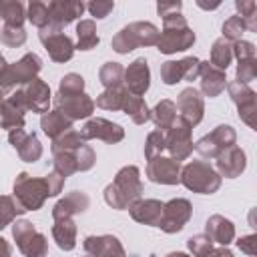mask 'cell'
<instances>
[{
    "label": "cell",
    "mask_w": 257,
    "mask_h": 257,
    "mask_svg": "<svg viewBox=\"0 0 257 257\" xmlns=\"http://www.w3.org/2000/svg\"><path fill=\"white\" fill-rule=\"evenodd\" d=\"M64 177L50 171L44 177H32L26 171L18 173L12 185V197L24 211H38L48 197H56L64 187Z\"/></svg>",
    "instance_id": "cell-1"
},
{
    "label": "cell",
    "mask_w": 257,
    "mask_h": 257,
    "mask_svg": "<svg viewBox=\"0 0 257 257\" xmlns=\"http://www.w3.org/2000/svg\"><path fill=\"white\" fill-rule=\"evenodd\" d=\"M104 203L116 211H124L128 209L135 201L141 199L143 195V181H141V171L135 165H126L122 167L112 183H108L104 187Z\"/></svg>",
    "instance_id": "cell-2"
},
{
    "label": "cell",
    "mask_w": 257,
    "mask_h": 257,
    "mask_svg": "<svg viewBox=\"0 0 257 257\" xmlns=\"http://www.w3.org/2000/svg\"><path fill=\"white\" fill-rule=\"evenodd\" d=\"M195 32L187 24V18L177 12L167 18H163V30L159 32L157 48L163 54H175V52H185L195 44Z\"/></svg>",
    "instance_id": "cell-3"
},
{
    "label": "cell",
    "mask_w": 257,
    "mask_h": 257,
    "mask_svg": "<svg viewBox=\"0 0 257 257\" xmlns=\"http://www.w3.org/2000/svg\"><path fill=\"white\" fill-rule=\"evenodd\" d=\"M40 68H42V60L34 52L24 54L20 60H16L12 64H6L0 70V100L6 98L12 92V88L24 86L26 82L34 80L38 76Z\"/></svg>",
    "instance_id": "cell-4"
},
{
    "label": "cell",
    "mask_w": 257,
    "mask_h": 257,
    "mask_svg": "<svg viewBox=\"0 0 257 257\" xmlns=\"http://www.w3.org/2000/svg\"><path fill=\"white\" fill-rule=\"evenodd\" d=\"M159 28L153 22H131L122 26L110 40V46L118 54H128L139 46H157Z\"/></svg>",
    "instance_id": "cell-5"
},
{
    "label": "cell",
    "mask_w": 257,
    "mask_h": 257,
    "mask_svg": "<svg viewBox=\"0 0 257 257\" xmlns=\"http://www.w3.org/2000/svg\"><path fill=\"white\" fill-rule=\"evenodd\" d=\"M181 183L193 193L213 195L221 187V177L207 161H189L181 167Z\"/></svg>",
    "instance_id": "cell-6"
},
{
    "label": "cell",
    "mask_w": 257,
    "mask_h": 257,
    "mask_svg": "<svg viewBox=\"0 0 257 257\" xmlns=\"http://www.w3.org/2000/svg\"><path fill=\"white\" fill-rule=\"evenodd\" d=\"M12 237L16 241L18 251L24 257H46L48 255V239L44 233L36 231V227L26 221L18 219L12 223Z\"/></svg>",
    "instance_id": "cell-7"
},
{
    "label": "cell",
    "mask_w": 257,
    "mask_h": 257,
    "mask_svg": "<svg viewBox=\"0 0 257 257\" xmlns=\"http://www.w3.org/2000/svg\"><path fill=\"white\" fill-rule=\"evenodd\" d=\"M12 96L24 110H32V112H48V106H50V100H52V94H50V86L42 80V78H34L30 82H26L24 86H20L16 92L8 94Z\"/></svg>",
    "instance_id": "cell-8"
},
{
    "label": "cell",
    "mask_w": 257,
    "mask_h": 257,
    "mask_svg": "<svg viewBox=\"0 0 257 257\" xmlns=\"http://www.w3.org/2000/svg\"><path fill=\"white\" fill-rule=\"evenodd\" d=\"M193 126L183 120L181 116L175 118V122L165 131V149L169 151V157L175 161H185L191 157L195 145H193Z\"/></svg>",
    "instance_id": "cell-9"
},
{
    "label": "cell",
    "mask_w": 257,
    "mask_h": 257,
    "mask_svg": "<svg viewBox=\"0 0 257 257\" xmlns=\"http://www.w3.org/2000/svg\"><path fill=\"white\" fill-rule=\"evenodd\" d=\"M235 143H237L235 128L231 124H219L209 135L201 137L195 143V151L203 159H217L223 151H227L229 147H235Z\"/></svg>",
    "instance_id": "cell-10"
},
{
    "label": "cell",
    "mask_w": 257,
    "mask_h": 257,
    "mask_svg": "<svg viewBox=\"0 0 257 257\" xmlns=\"http://www.w3.org/2000/svg\"><path fill=\"white\" fill-rule=\"evenodd\" d=\"M225 88H227L231 100L237 106L239 118L249 128H255L257 126V94H255V90L249 84H243V82H237V80L227 82Z\"/></svg>",
    "instance_id": "cell-11"
},
{
    "label": "cell",
    "mask_w": 257,
    "mask_h": 257,
    "mask_svg": "<svg viewBox=\"0 0 257 257\" xmlns=\"http://www.w3.org/2000/svg\"><path fill=\"white\" fill-rule=\"evenodd\" d=\"M191 215H193L191 201L181 199V197L171 199V201H167L163 205V215H161V221H159L157 227H161V231H165L169 235L171 233H179L189 223Z\"/></svg>",
    "instance_id": "cell-12"
},
{
    "label": "cell",
    "mask_w": 257,
    "mask_h": 257,
    "mask_svg": "<svg viewBox=\"0 0 257 257\" xmlns=\"http://www.w3.org/2000/svg\"><path fill=\"white\" fill-rule=\"evenodd\" d=\"M40 42L44 44L48 56L54 62H68L74 54V42L70 40V36H66L62 30L54 28V26H46L38 32Z\"/></svg>",
    "instance_id": "cell-13"
},
{
    "label": "cell",
    "mask_w": 257,
    "mask_h": 257,
    "mask_svg": "<svg viewBox=\"0 0 257 257\" xmlns=\"http://www.w3.org/2000/svg\"><path fill=\"white\" fill-rule=\"evenodd\" d=\"M199 64L201 60L197 56H185L181 60H167L161 64V80L165 84H177V82H193L199 78Z\"/></svg>",
    "instance_id": "cell-14"
},
{
    "label": "cell",
    "mask_w": 257,
    "mask_h": 257,
    "mask_svg": "<svg viewBox=\"0 0 257 257\" xmlns=\"http://www.w3.org/2000/svg\"><path fill=\"white\" fill-rule=\"evenodd\" d=\"M147 179L157 185H179L181 163L171 157H155L147 163Z\"/></svg>",
    "instance_id": "cell-15"
},
{
    "label": "cell",
    "mask_w": 257,
    "mask_h": 257,
    "mask_svg": "<svg viewBox=\"0 0 257 257\" xmlns=\"http://www.w3.org/2000/svg\"><path fill=\"white\" fill-rule=\"evenodd\" d=\"M54 102H56V110H60L72 122L74 120H80V118H88L94 112V100L86 92H78V94H56Z\"/></svg>",
    "instance_id": "cell-16"
},
{
    "label": "cell",
    "mask_w": 257,
    "mask_h": 257,
    "mask_svg": "<svg viewBox=\"0 0 257 257\" xmlns=\"http://www.w3.org/2000/svg\"><path fill=\"white\" fill-rule=\"evenodd\" d=\"M80 137L84 141L98 139V141H104L108 145H114V143H120L124 139V128L112 120L96 116V118H88L84 122V126L80 128Z\"/></svg>",
    "instance_id": "cell-17"
},
{
    "label": "cell",
    "mask_w": 257,
    "mask_h": 257,
    "mask_svg": "<svg viewBox=\"0 0 257 257\" xmlns=\"http://www.w3.org/2000/svg\"><path fill=\"white\" fill-rule=\"evenodd\" d=\"M179 108V116L183 120H187L191 126H197L201 120H203V114H205V102H203V96L201 92L195 88V86H187L179 92L177 96V104Z\"/></svg>",
    "instance_id": "cell-18"
},
{
    "label": "cell",
    "mask_w": 257,
    "mask_h": 257,
    "mask_svg": "<svg viewBox=\"0 0 257 257\" xmlns=\"http://www.w3.org/2000/svg\"><path fill=\"white\" fill-rule=\"evenodd\" d=\"M46 6H48V14H50V26H54L58 30H62L64 26H68L70 22L80 18L86 8L84 2H78V0H52Z\"/></svg>",
    "instance_id": "cell-19"
},
{
    "label": "cell",
    "mask_w": 257,
    "mask_h": 257,
    "mask_svg": "<svg viewBox=\"0 0 257 257\" xmlns=\"http://www.w3.org/2000/svg\"><path fill=\"white\" fill-rule=\"evenodd\" d=\"M124 88L131 94L143 96L149 86H151V70H149V62L147 58H135L126 68H124V76H122Z\"/></svg>",
    "instance_id": "cell-20"
},
{
    "label": "cell",
    "mask_w": 257,
    "mask_h": 257,
    "mask_svg": "<svg viewBox=\"0 0 257 257\" xmlns=\"http://www.w3.org/2000/svg\"><path fill=\"white\" fill-rule=\"evenodd\" d=\"M8 143L16 149L20 161L24 163H36L42 157V145L38 141V137L32 133H26L24 128H16L8 133Z\"/></svg>",
    "instance_id": "cell-21"
},
{
    "label": "cell",
    "mask_w": 257,
    "mask_h": 257,
    "mask_svg": "<svg viewBox=\"0 0 257 257\" xmlns=\"http://www.w3.org/2000/svg\"><path fill=\"white\" fill-rule=\"evenodd\" d=\"M86 255L92 257H126L122 243L114 235H88L82 241Z\"/></svg>",
    "instance_id": "cell-22"
},
{
    "label": "cell",
    "mask_w": 257,
    "mask_h": 257,
    "mask_svg": "<svg viewBox=\"0 0 257 257\" xmlns=\"http://www.w3.org/2000/svg\"><path fill=\"white\" fill-rule=\"evenodd\" d=\"M215 171L219 173V177L223 179H235L239 177L245 167H247V157H245V151L241 147H229L227 151H223L219 157H217V163H215Z\"/></svg>",
    "instance_id": "cell-23"
},
{
    "label": "cell",
    "mask_w": 257,
    "mask_h": 257,
    "mask_svg": "<svg viewBox=\"0 0 257 257\" xmlns=\"http://www.w3.org/2000/svg\"><path fill=\"white\" fill-rule=\"evenodd\" d=\"M90 205V199L86 193L82 191H72L68 195H64L62 199L56 201V205L52 207V219L60 221V219H72L78 213H84Z\"/></svg>",
    "instance_id": "cell-24"
},
{
    "label": "cell",
    "mask_w": 257,
    "mask_h": 257,
    "mask_svg": "<svg viewBox=\"0 0 257 257\" xmlns=\"http://www.w3.org/2000/svg\"><path fill=\"white\" fill-rule=\"evenodd\" d=\"M199 78H201V92L205 96H209V98L219 96L227 86L225 70L215 68L209 60L199 64Z\"/></svg>",
    "instance_id": "cell-25"
},
{
    "label": "cell",
    "mask_w": 257,
    "mask_h": 257,
    "mask_svg": "<svg viewBox=\"0 0 257 257\" xmlns=\"http://www.w3.org/2000/svg\"><path fill=\"white\" fill-rule=\"evenodd\" d=\"M163 205L159 199H139L128 207V213L133 217V221L141 223V225H151L157 227L163 215Z\"/></svg>",
    "instance_id": "cell-26"
},
{
    "label": "cell",
    "mask_w": 257,
    "mask_h": 257,
    "mask_svg": "<svg viewBox=\"0 0 257 257\" xmlns=\"http://www.w3.org/2000/svg\"><path fill=\"white\" fill-rule=\"evenodd\" d=\"M205 235L213 241L219 243L221 247H227L229 243L235 241V225L231 219L223 215H211L205 223Z\"/></svg>",
    "instance_id": "cell-27"
},
{
    "label": "cell",
    "mask_w": 257,
    "mask_h": 257,
    "mask_svg": "<svg viewBox=\"0 0 257 257\" xmlns=\"http://www.w3.org/2000/svg\"><path fill=\"white\" fill-rule=\"evenodd\" d=\"M24 108L10 96L2 98L0 100V126L6 128L8 133L10 131H16V128H24Z\"/></svg>",
    "instance_id": "cell-28"
},
{
    "label": "cell",
    "mask_w": 257,
    "mask_h": 257,
    "mask_svg": "<svg viewBox=\"0 0 257 257\" xmlns=\"http://www.w3.org/2000/svg\"><path fill=\"white\" fill-rule=\"evenodd\" d=\"M40 128L46 137H50L54 141L56 137H60V135H64L66 131L72 128V120L68 116H64L60 110L54 108V110H48L40 116Z\"/></svg>",
    "instance_id": "cell-29"
},
{
    "label": "cell",
    "mask_w": 257,
    "mask_h": 257,
    "mask_svg": "<svg viewBox=\"0 0 257 257\" xmlns=\"http://www.w3.org/2000/svg\"><path fill=\"white\" fill-rule=\"evenodd\" d=\"M52 239L56 241L58 249L72 251L76 247V223L72 219H60L52 225Z\"/></svg>",
    "instance_id": "cell-30"
},
{
    "label": "cell",
    "mask_w": 257,
    "mask_h": 257,
    "mask_svg": "<svg viewBox=\"0 0 257 257\" xmlns=\"http://www.w3.org/2000/svg\"><path fill=\"white\" fill-rule=\"evenodd\" d=\"M122 112L128 114L135 124H145L151 118V108L147 106L145 98L143 96H137V94H131V92H126V96H124Z\"/></svg>",
    "instance_id": "cell-31"
},
{
    "label": "cell",
    "mask_w": 257,
    "mask_h": 257,
    "mask_svg": "<svg viewBox=\"0 0 257 257\" xmlns=\"http://www.w3.org/2000/svg\"><path fill=\"white\" fill-rule=\"evenodd\" d=\"M151 118H153V122H155V126L159 131H167L175 122V118H177V106H175V102L169 100V98H163L161 102H157L151 108Z\"/></svg>",
    "instance_id": "cell-32"
},
{
    "label": "cell",
    "mask_w": 257,
    "mask_h": 257,
    "mask_svg": "<svg viewBox=\"0 0 257 257\" xmlns=\"http://www.w3.org/2000/svg\"><path fill=\"white\" fill-rule=\"evenodd\" d=\"M0 18L4 26H22L26 20V8L18 0H0Z\"/></svg>",
    "instance_id": "cell-33"
},
{
    "label": "cell",
    "mask_w": 257,
    "mask_h": 257,
    "mask_svg": "<svg viewBox=\"0 0 257 257\" xmlns=\"http://www.w3.org/2000/svg\"><path fill=\"white\" fill-rule=\"evenodd\" d=\"M100 42L94 20H80L76 24V46L78 50H90Z\"/></svg>",
    "instance_id": "cell-34"
},
{
    "label": "cell",
    "mask_w": 257,
    "mask_h": 257,
    "mask_svg": "<svg viewBox=\"0 0 257 257\" xmlns=\"http://www.w3.org/2000/svg\"><path fill=\"white\" fill-rule=\"evenodd\" d=\"M233 60V44L225 38H217L211 46V64L219 70H227Z\"/></svg>",
    "instance_id": "cell-35"
},
{
    "label": "cell",
    "mask_w": 257,
    "mask_h": 257,
    "mask_svg": "<svg viewBox=\"0 0 257 257\" xmlns=\"http://www.w3.org/2000/svg\"><path fill=\"white\" fill-rule=\"evenodd\" d=\"M126 88L124 86H116V88H104V92H100L96 96L94 106L104 108V110H122V102L126 96Z\"/></svg>",
    "instance_id": "cell-36"
},
{
    "label": "cell",
    "mask_w": 257,
    "mask_h": 257,
    "mask_svg": "<svg viewBox=\"0 0 257 257\" xmlns=\"http://www.w3.org/2000/svg\"><path fill=\"white\" fill-rule=\"evenodd\" d=\"M122 76H124V68L120 62H104L98 70V80L102 82L104 88L122 86Z\"/></svg>",
    "instance_id": "cell-37"
},
{
    "label": "cell",
    "mask_w": 257,
    "mask_h": 257,
    "mask_svg": "<svg viewBox=\"0 0 257 257\" xmlns=\"http://www.w3.org/2000/svg\"><path fill=\"white\" fill-rule=\"evenodd\" d=\"M84 145V139L80 137V133L78 131H66L64 135H60V137H56L54 141H52V153L54 155H58V153H70V151H76L78 147H82Z\"/></svg>",
    "instance_id": "cell-38"
},
{
    "label": "cell",
    "mask_w": 257,
    "mask_h": 257,
    "mask_svg": "<svg viewBox=\"0 0 257 257\" xmlns=\"http://www.w3.org/2000/svg\"><path fill=\"white\" fill-rule=\"evenodd\" d=\"M22 213H26V211L16 203L14 197H10V195H0V229H4V227H8L10 223H14V219H16L18 215H22Z\"/></svg>",
    "instance_id": "cell-39"
},
{
    "label": "cell",
    "mask_w": 257,
    "mask_h": 257,
    "mask_svg": "<svg viewBox=\"0 0 257 257\" xmlns=\"http://www.w3.org/2000/svg\"><path fill=\"white\" fill-rule=\"evenodd\" d=\"M26 18H28L38 30L50 26L48 6H46L44 2H40V0H32V2H28V6H26Z\"/></svg>",
    "instance_id": "cell-40"
},
{
    "label": "cell",
    "mask_w": 257,
    "mask_h": 257,
    "mask_svg": "<svg viewBox=\"0 0 257 257\" xmlns=\"http://www.w3.org/2000/svg\"><path fill=\"white\" fill-rule=\"evenodd\" d=\"M235 8H237V16L243 18L245 26L249 32H257V4L253 0H235Z\"/></svg>",
    "instance_id": "cell-41"
},
{
    "label": "cell",
    "mask_w": 257,
    "mask_h": 257,
    "mask_svg": "<svg viewBox=\"0 0 257 257\" xmlns=\"http://www.w3.org/2000/svg\"><path fill=\"white\" fill-rule=\"evenodd\" d=\"M165 151V131H151L147 135V141H145V157L147 161L155 159V157H161Z\"/></svg>",
    "instance_id": "cell-42"
},
{
    "label": "cell",
    "mask_w": 257,
    "mask_h": 257,
    "mask_svg": "<svg viewBox=\"0 0 257 257\" xmlns=\"http://www.w3.org/2000/svg\"><path fill=\"white\" fill-rule=\"evenodd\" d=\"M54 171L60 175V177H70L74 173H78V165H76V157H74V151L70 153H58L54 155Z\"/></svg>",
    "instance_id": "cell-43"
},
{
    "label": "cell",
    "mask_w": 257,
    "mask_h": 257,
    "mask_svg": "<svg viewBox=\"0 0 257 257\" xmlns=\"http://www.w3.org/2000/svg\"><path fill=\"white\" fill-rule=\"evenodd\" d=\"M245 30H247V26H245L243 18L235 14V16H231V18H227V20L223 22V28H221L223 36H221V38H225V40H229V42L233 44V42L241 40V36H243Z\"/></svg>",
    "instance_id": "cell-44"
},
{
    "label": "cell",
    "mask_w": 257,
    "mask_h": 257,
    "mask_svg": "<svg viewBox=\"0 0 257 257\" xmlns=\"http://www.w3.org/2000/svg\"><path fill=\"white\" fill-rule=\"evenodd\" d=\"M78 92H84V78L76 72L64 74L58 84V94H78Z\"/></svg>",
    "instance_id": "cell-45"
},
{
    "label": "cell",
    "mask_w": 257,
    "mask_h": 257,
    "mask_svg": "<svg viewBox=\"0 0 257 257\" xmlns=\"http://www.w3.org/2000/svg\"><path fill=\"white\" fill-rule=\"evenodd\" d=\"M187 249L193 257H205L213 249V241L205 233H199V235H193L187 239Z\"/></svg>",
    "instance_id": "cell-46"
},
{
    "label": "cell",
    "mask_w": 257,
    "mask_h": 257,
    "mask_svg": "<svg viewBox=\"0 0 257 257\" xmlns=\"http://www.w3.org/2000/svg\"><path fill=\"white\" fill-rule=\"evenodd\" d=\"M0 40H2V44L10 46V48H18L26 42V32L22 26H18V28L16 26H4L0 30Z\"/></svg>",
    "instance_id": "cell-47"
},
{
    "label": "cell",
    "mask_w": 257,
    "mask_h": 257,
    "mask_svg": "<svg viewBox=\"0 0 257 257\" xmlns=\"http://www.w3.org/2000/svg\"><path fill=\"white\" fill-rule=\"evenodd\" d=\"M235 80L249 84L257 78V58H249V60H239L237 64V72H235Z\"/></svg>",
    "instance_id": "cell-48"
},
{
    "label": "cell",
    "mask_w": 257,
    "mask_h": 257,
    "mask_svg": "<svg viewBox=\"0 0 257 257\" xmlns=\"http://www.w3.org/2000/svg\"><path fill=\"white\" fill-rule=\"evenodd\" d=\"M74 157H76V165H78V171L80 173L90 171L94 167V163H96V155H94L92 147H88L86 143L74 151Z\"/></svg>",
    "instance_id": "cell-49"
},
{
    "label": "cell",
    "mask_w": 257,
    "mask_h": 257,
    "mask_svg": "<svg viewBox=\"0 0 257 257\" xmlns=\"http://www.w3.org/2000/svg\"><path fill=\"white\" fill-rule=\"evenodd\" d=\"M233 58L239 60H249V58H255V44L249 42V40H237L233 42Z\"/></svg>",
    "instance_id": "cell-50"
},
{
    "label": "cell",
    "mask_w": 257,
    "mask_h": 257,
    "mask_svg": "<svg viewBox=\"0 0 257 257\" xmlns=\"http://www.w3.org/2000/svg\"><path fill=\"white\" fill-rule=\"evenodd\" d=\"M86 6V10L94 16V18H106L108 16V12H112V8H114V2H110V0H94V2H88V4H84Z\"/></svg>",
    "instance_id": "cell-51"
},
{
    "label": "cell",
    "mask_w": 257,
    "mask_h": 257,
    "mask_svg": "<svg viewBox=\"0 0 257 257\" xmlns=\"http://www.w3.org/2000/svg\"><path fill=\"white\" fill-rule=\"evenodd\" d=\"M235 243H237V247H239L241 253H245V255H249V257L257 255V235H255V233L245 235V237H239Z\"/></svg>",
    "instance_id": "cell-52"
},
{
    "label": "cell",
    "mask_w": 257,
    "mask_h": 257,
    "mask_svg": "<svg viewBox=\"0 0 257 257\" xmlns=\"http://www.w3.org/2000/svg\"><path fill=\"white\" fill-rule=\"evenodd\" d=\"M181 8H183V2H179V0H177V2H159V4H157V12H159V16H163V18L181 12Z\"/></svg>",
    "instance_id": "cell-53"
},
{
    "label": "cell",
    "mask_w": 257,
    "mask_h": 257,
    "mask_svg": "<svg viewBox=\"0 0 257 257\" xmlns=\"http://www.w3.org/2000/svg\"><path fill=\"white\" fill-rule=\"evenodd\" d=\"M205 257H235V255H233V251H229L227 247H217V249L213 247Z\"/></svg>",
    "instance_id": "cell-54"
},
{
    "label": "cell",
    "mask_w": 257,
    "mask_h": 257,
    "mask_svg": "<svg viewBox=\"0 0 257 257\" xmlns=\"http://www.w3.org/2000/svg\"><path fill=\"white\" fill-rule=\"evenodd\" d=\"M10 245H8V241L4 239V237H0V257H10Z\"/></svg>",
    "instance_id": "cell-55"
},
{
    "label": "cell",
    "mask_w": 257,
    "mask_h": 257,
    "mask_svg": "<svg viewBox=\"0 0 257 257\" xmlns=\"http://www.w3.org/2000/svg\"><path fill=\"white\" fill-rule=\"evenodd\" d=\"M197 6H201V8H205V10H215V8H219V2H213V4H205V2L197 0Z\"/></svg>",
    "instance_id": "cell-56"
},
{
    "label": "cell",
    "mask_w": 257,
    "mask_h": 257,
    "mask_svg": "<svg viewBox=\"0 0 257 257\" xmlns=\"http://www.w3.org/2000/svg\"><path fill=\"white\" fill-rule=\"evenodd\" d=\"M165 257H191L189 253H183V251H173V253H167Z\"/></svg>",
    "instance_id": "cell-57"
},
{
    "label": "cell",
    "mask_w": 257,
    "mask_h": 257,
    "mask_svg": "<svg viewBox=\"0 0 257 257\" xmlns=\"http://www.w3.org/2000/svg\"><path fill=\"white\" fill-rule=\"evenodd\" d=\"M6 64H8V62H6V60H4V56H2V52H0V70H2V68H4V66H6Z\"/></svg>",
    "instance_id": "cell-58"
},
{
    "label": "cell",
    "mask_w": 257,
    "mask_h": 257,
    "mask_svg": "<svg viewBox=\"0 0 257 257\" xmlns=\"http://www.w3.org/2000/svg\"><path fill=\"white\" fill-rule=\"evenodd\" d=\"M84 257H92V255H84Z\"/></svg>",
    "instance_id": "cell-59"
},
{
    "label": "cell",
    "mask_w": 257,
    "mask_h": 257,
    "mask_svg": "<svg viewBox=\"0 0 257 257\" xmlns=\"http://www.w3.org/2000/svg\"><path fill=\"white\" fill-rule=\"evenodd\" d=\"M153 257H155V255H153Z\"/></svg>",
    "instance_id": "cell-60"
}]
</instances>
